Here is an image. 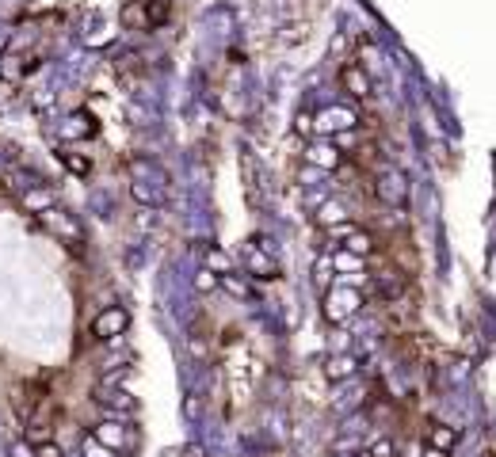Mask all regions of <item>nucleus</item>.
I'll use <instances>...</instances> for the list:
<instances>
[{"instance_id":"obj_1","label":"nucleus","mask_w":496,"mask_h":457,"mask_svg":"<svg viewBox=\"0 0 496 457\" xmlns=\"http://www.w3.org/2000/svg\"><path fill=\"white\" fill-rule=\"evenodd\" d=\"M359 305H363V294L355 286H348V282H340L333 286L325 294V317L333 320V324H344V320H351L359 313Z\"/></svg>"},{"instance_id":"obj_2","label":"nucleus","mask_w":496,"mask_h":457,"mask_svg":"<svg viewBox=\"0 0 496 457\" xmlns=\"http://www.w3.org/2000/svg\"><path fill=\"white\" fill-rule=\"evenodd\" d=\"M126 324H130V313L123 305H111V309H103V313L92 320V336L96 339H118L126 332Z\"/></svg>"},{"instance_id":"obj_3","label":"nucleus","mask_w":496,"mask_h":457,"mask_svg":"<svg viewBox=\"0 0 496 457\" xmlns=\"http://www.w3.org/2000/svg\"><path fill=\"white\" fill-rule=\"evenodd\" d=\"M268 252H271V244L263 240V237H256V240H252L248 248H245V267H248L252 274H260V278H275V260H271Z\"/></svg>"},{"instance_id":"obj_4","label":"nucleus","mask_w":496,"mask_h":457,"mask_svg":"<svg viewBox=\"0 0 496 457\" xmlns=\"http://www.w3.org/2000/svg\"><path fill=\"white\" fill-rule=\"evenodd\" d=\"M378 198L390 206H405V198H409V183H405V175L397 168H385L382 180H378Z\"/></svg>"},{"instance_id":"obj_5","label":"nucleus","mask_w":496,"mask_h":457,"mask_svg":"<svg viewBox=\"0 0 496 457\" xmlns=\"http://www.w3.org/2000/svg\"><path fill=\"white\" fill-rule=\"evenodd\" d=\"M42 221H46V225L54 229V232H58V237H61V232H65V237H69L73 244H81V225H76V221L69 217V214H65V210H46V214H39Z\"/></svg>"},{"instance_id":"obj_6","label":"nucleus","mask_w":496,"mask_h":457,"mask_svg":"<svg viewBox=\"0 0 496 457\" xmlns=\"http://www.w3.org/2000/svg\"><path fill=\"white\" fill-rule=\"evenodd\" d=\"M317 126L328 130V133H336V130H351L355 126V111H348V107H328L321 118H317Z\"/></svg>"},{"instance_id":"obj_7","label":"nucleus","mask_w":496,"mask_h":457,"mask_svg":"<svg viewBox=\"0 0 496 457\" xmlns=\"http://www.w3.org/2000/svg\"><path fill=\"white\" fill-rule=\"evenodd\" d=\"M96 442H103L107 450H123V446H126V427H123V423H115V419L99 423V427H96Z\"/></svg>"},{"instance_id":"obj_8","label":"nucleus","mask_w":496,"mask_h":457,"mask_svg":"<svg viewBox=\"0 0 496 457\" xmlns=\"http://www.w3.org/2000/svg\"><path fill=\"white\" fill-rule=\"evenodd\" d=\"M340 81H344V88L351 96H370V76H367V69H359V65H348L344 73H340Z\"/></svg>"},{"instance_id":"obj_9","label":"nucleus","mask_w":496,"mask_h":457,"mask_svg":"<svg viewBox=\"0 0 496 457\" xmlns=\"http://www.w3.org/2000/svg\"><path fill=\"white\" fill-rule=\"evenodd\" d=\"M99 404L118 411V416H134V411H138V400L130 396V393H118V389H107V393L99 396Z\"/></svg>"},{"instance_id":"obj_10","label":"nucleus","mask_w":496,"mask_h":457,"mask_svg":"<svg viewBox=\"0 0 496 457\" xmlns=\"http://www.w3.org/2000/svg\"><path fill=\"white\" fill-rule=\"evenodd\" d=\"M325 377H333V381L355 377V359H351V354H333V359L325 362Z\"/></svg>"},{"instance_id":"obj_11","label":"nucleus","mask_w":496,"mask_h":457,"mask_svg":"<svg viewBox=\"0 0 496 457\" xmlns=\"http://www.w3.org/2000/svg\"><path fill=\"white\" fill-rule=\"evenodd\" d=\"M458 442V431L455 427H443V423H435L432 431H427V446H435V450H443L450 453V446Z\"/></svg>"},{"instance_id":"obj_12","label":"nucleus","mask_w":496,"mask_h":457,"mask_svg":"<svg viewBox=\"0 0 496 457\" xmlns=\"http://www.w3.org/2000/svg\"><path fill=\"white\" fill-rule=\"evenodd\" d=\"M206 267H211L218 278H222V274H233V255L222 252V248H211V252H206Z\"/></svg>"},{"instance_id":"obj_13","label":"nucleus","mask_w":496,"mask_h":457,"mask_svg":"<svg viewBox=\"0 0 496 457\" xmlns=\"http://www.w3.org/2000/svg\"><path fill=\"white\" fill-rule=\"evenodd\" d=\"M317 221H321L325 229H336V225H344V221H348V210L340 202H325L321 214H317Z\"/></svg>"},{"instance_id":"obj_14","label":"nucleus","mask_w":496,"mask_h":457,"mask_svg":"<svg viewBox=\"0 0 496 457\" xmlns=\"http://www.w3.org/2000/svg\"><path fill=\"white\" fill-rule=\"evenodd\" d=\"M370 248H374V244H370V237H367V232H351V237L344 240V252H351V255H359V260H367V255H370Z\"/></svg>"},{"instance_id":"obj_15","label":"nucleus","mask_w":496,"mask_h":457,"mask_svg":"<svg viewBox=\"0 0 496 457\" xmlns=\"http://www.w3.org/2000/svg\"><path fill=\"white\" fill-rule=\"evenodd\" d=\"M24 206L35 210V214H46V210L54 206V195L50 191H35V187H31V191L24 195Z\"/></svg>"},{"instance_id":"obj_16","label":"nucleus","mask_w":496,"mask_h":457,"mask_svg":"<svg viewBox=\"0 0 496 457\" xmlns=\"http://www.w3.org/2000/svg\"><path fill=\"white\" fill-rule=\"evenodd\" d=\"M310 160L321 164V168H336V164H340V153L328 149V145H317V149H310Z\"/></svg>"},{"instance_id":"obj_17","label":"nucleus","mask_w":496,"mask_h":457,"mask_svg":"<svg viewBox=\"0 0 496 457\" xmlns=\"http://www.w3.org/2000/svg\"><path fill=\"white\" fill-rule=\"evenodd\" d=\"M130 195H134L141 206H161V195H157V191H149L146 183H134V187H130Z\"/></svg>"},{"instance_id":"obj_18","label":"nucleus","mask_w":496,"mask_h":457,"mask_svg":"<svg viewBox=\"0 0 496 457\" xmlns=\"http://www.w3.org/2000/svg\"><path fill=\"white\" fill-rule=\"evenodd\" d=\"M333 263L340 267V271H359V267H363V260H359V255H351V252H336Z\"/></svg>"},{"instance_id":"obj_19","label":"nucleus","mask_w":496,"mask_h":457,"mask_svg":"<svg viewBox=\"0 0 496 457\" xmlns=\"http://www.w3.org/2000/svg\"><path fill=\"white\" fill-rule=\"evenodd\" d=\"M218 282H222L233 297H248V282H241V278H233V274H222Z\"/></svg>"},{"instance_id":"obj_20","label":"nucleus","mask_w":496,"mask_h":457,"mask_svg":"<svg viewBox=\"0 0 496 457\" xmlns=\"http://www.w3.org/2000/svg\"><path fill=\"white\" fill-rule=\"evenodd\" d=\"M214 286H218V274H211V271L195 274V289H203V294H206V289H214Z\"/></svg>"},{"instance_id":"obj_21","label":"nucleus","mask_w":496,"mask_h":457,"mask_svg":"<svg viewBox=\"0 0 496 457\" xmlns=\"http://www.w3.org/2000/svg\"><path fill=\"white\" fill-rule=\"evenodd\" d=\"M84 453H88V457H111V450H107L103 442H92V438L84 442Z\"/></svg>"},{"instance_id":"obj_22","label":"nucleus","mask_w":496,"mask_h":457,"mask_svg":"<svg viewBox=\"0 0 496 457\" xmlns=\"http://www.w3.org/2000/svg\"><path fill=\"white\" fill-rule=\"evenodd\" d=\"M370 457H393V442H385V438H378L370 446Z\"/></svg>"},{"instance_id":"obj_23","label":"nucleus","mask_w":496,"mask_h":457,"mask_svg":"<svg viewBox=\"0 0 496 457\" xmlns=\"http://www.w3.org/2000/svg\"><path fill=\"white\" fill-rule=\"evenodd\" d=\"M35 457H65V453H61V450H58V446H54V442H42L39 450H35Z\"/></svg>"},{"instance_id":"obj_24","label":"nucleus","mask_w":496,"mask_h":457,"mask_svg":"<svg viewBox=\"0 0 496 457\" xmlns=\"http://www.w3.org/2000/svg\"><path fill=\"white\" fill-rule=\"evenodd\" d=\"M65 164H69L73 172H88V160H81V157H65Z\"/></svg>"},{"instance_id":"obj_25","label":"nucleus","mask_w":496,"mask_h":457,"mask_svg":"<svg viewBox=\"0 0 496 457\" xmlns=\"http://www.w3.org/2000/svg\"><path fill=\"white\" fill-rule=\"evenodd\" d=\"M298 133H310L313 130V122H310V115H298V126H294Z\"/></svg>"},{"instance_id":"obj_26","label":"nucleus","mask_w":496,"mask_h":457,"mask_svg":"<svg viewBox=\"0 0 496 457\" xmlns=\"http://www.w3.org/2000/svg\"><path fill=\"white\" fill-rule=\"evenodd\" d=\"M183 457H206V450H203V446H198V442H191V446H187V450H183Z\"/></svg>"},{"instance_id":"obj_27","label":"nucleus","mask_w":496,"mask_h":457,"mask_svg":"<svg viewBox=\"0 0 496 457\" xmlns=\"http://www.w3.org/2000/svg\"><path fill=\"white\" fill-rule=\"evenodd\" d=\"M12 457H35V450H27L24 442H16V450H12Z\"/></svg>"},{"instance_id":"obj_28","label":"nucleus","mask_w":496,"mask_h":457,"mask_svg":"<svg viewBox=\"0 0 496 457\" xmlns=\"http://www.w3.org/2000/svg\"><path fill=\"white\" fill-rule=\"evenodd\" d=\"M424 457H447L443 450H435V446H427V450H424Z\"/></svg>"},{"instance_id":"obj_29","label":"nucleus","mask_w":496,"mask_h":457,"mask_svg":"<svg viewBox=\"0 0 496 457\" xmlns=\"http://www.w3.org/2000/svg\"><path fill=\"white\" fill-rule=\"evenodd\" d=\"M328 457H344V453H328Z\"/></svg>"}]
</instances>
